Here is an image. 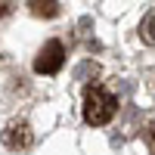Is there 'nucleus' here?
Segmentation results:
<instances>
[{
  "mask_svg": "<svg viewBox=\"0 0 155 155\" xmlns=\"http://www.w3.org/2000/svg\"><path fill=\"white\" fill-rule=\"evenodd\" d=\"M140 41L146 47H155V6L143 16V22H140Z\"/></svg>",
  "mask_w": 155,
  "mask_h": 155,
  "instance_id": "obj_4",
  "label": "nucleus"
},
{
  "mask_svg": "<svg viewBox=\"0 0 155 155\" xmlns=\"http://www.w3.org/2000/svg\"><path fill=\"white\" fill-rule=\"evenodd\" d=\"M3 143L9 149H28L31 146V130L25 121H12L6 130H3Z\"/></svg>",
  "mask_w": 155,
  "mask_h": 155,
  "instance_id": "obj_3",
  "label": "nucleus"
},
{
  "mask_svg": "<svg viewBox=\"0 0 155 155\" xmlns=\"http://www.w3.org/2000/svg\"><path fill=\"white\" fill-rule=\"evenodd\" d=\"M28 9L34 16H41V19H53L59 12V3L56 0H28Z\"/></svg>",
  "mask_w": 155,
  "mask_h": 155,
  "instance_id": "obj_5",
  "label": "nucleus"
},
{
  "mask_svg": "<svg viewBox=\"0 0 155 155\" xmlns=\"http://www.w3.org/2000/svg\"><path fill=\"white\" fill-rule=\"evenodd\" d=\"M115 109H118V99H115L106 87H87L84 93V121L102 127L115 118Z\"/></svg>",
  "mask_w": 155,
  "mask_h": 155,
  "instance_id": "obj_1",
  "label": "nucleus"
},
{
  "mask_svg": "<svg viewBox=\"0 0 155 155\" xmlns=\"http://www.w3.org/2000/svg\"><path fill=\"white\" fill-rule=\"evenodd\" d=\"M62 62H65V50H62V44H59V41H50L41 53H37L34 71H37V74H56V71L62 68Z\"/></svg>",
  "mask_w": 155,
  "mask_h": 155,
  "instance_id": "obj_2",
  "label": "nucleus"
}]
</instances>
